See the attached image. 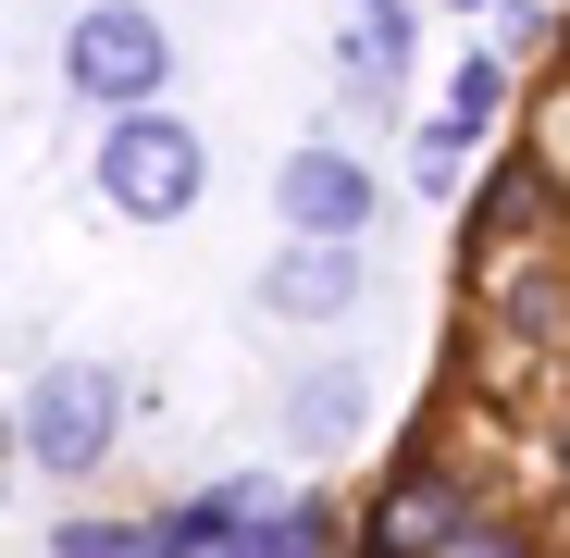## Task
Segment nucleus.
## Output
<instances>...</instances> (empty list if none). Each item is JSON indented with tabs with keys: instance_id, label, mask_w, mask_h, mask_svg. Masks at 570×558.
I'll return each instance as SVG.
<instances>
[{
	"instance_id": "1",
	"label": "nucleus",
	"mask_w": 570,
	"mask_h": 558,
	"mask_svg": "<svg viewBox=\"0 0 570 558\" xmlns=\"http://www.w3.org/2000/svg\"><path fill=\"white\" fill-rule=\"evenodd\" d=\"M161 75H174V38H161V13H137V0H87V13L62 26V87L100 100L112 125L161 112Z\"/></svg>"
},
{
	"instance_id": "2",
	"label": "nucleus",
	"mask_w": 570,
	"mask_h": 558,
	"mask_svg": "<svg viewBox=\"0 0 570 558\" xmlns=\"http://www.w3.org/2000/svg\"><path fill=\"white\" fill-rule=\"evenodd\" d=\"M199 125H174V112H125V125H100V199L125 212V224H174L186 199H199Z\"/></svg>"
},
{
	"instance_id": "3",
	"label": "nucleus",
	"mask_w": 570,
	"mask_h": 558,
	"mask_svg": "<svg viewBox=\"0 0 570 558\" xmlns=\"http://www.w3.org/2000/svg\"><path fill=\"white\" fill-rule=\"evenodd\" d=\"M112 434H125V372L50 360L38 385H26V459H38V472H100Z\"/></svg>"
},
{
	"instance_id": "4",
	"label": "nucleus",
	"mask_w": 570,
	"mask_h": 558,
	"mask_svg": "<svg viewBox=\"0 0 570 558\" xmlns=\"http://www.w3.org/2000/svg\"><path fill=\"white\" fill-rule=\"evenodd\" d=\"M273 212L298 224V236H323V248H360V224H372V174H360V149H285Z\"/></svg>"
},
{
	"instance_id": "5",
	"label": "nucleus",
	"mask_w": 570,
	"mask_h": 558,
	"mask_svg": "<svg viewBox=\"0 0 570 558\" xmlns=\"http://www.w3.org/2000/svg\"><path fill=\"white\" fill-rule=\"evenodd\" d=\"M347 298H360V248H323V236H298V248L261 273V311L273 323H335Z\"/></svg>"
},
{
	"instance_id": "6",
	"label": "nucleus",
	"mask_w": 570,
	"mask_h": 558,
	"mask_svg": "<svg viewBox=\"0 0 570 558\" xmlns=\"http://www.w3.org/2000/svg\"><path fill=\"white\" fill-rule=\"evenodd\" d=\"M446 546V472H410L385 509L360 521V558H434Z\"/></svg>"
},
{
	"instance_id": "7",
	"label": "nucleus",
	"mask_w": 570,
	"mask_h": 558,
	"mask_svg": "<svg viewBox=\"0 0 570 558\" xmlns=\"http://www.w3.org/2000/svg\"><path fill=\"white\" fill-rule=\"evenodd\" d=\"M347 422H360V372H311L298 410H285V434H298V447H335Z\"/></svg>"
},
{
	"instance_id": "8",
	"label": "nucleus",
	"mask_w": 570,
	"mask_h": 558,
	"mask_svg": "<svg viewBox=\"0 0 570 558\" xmlns=\"http://www.w3.org/2000/svg\"><path fill=\"white\" fill-rule=\"evenodd\" d=\"M50 546H62V558H161V546H149V521H62Z\"/></svg>"
},
{
	"instance_id": "9",
	"label": "nucleus",
	"mask_w": 570,
	"mask_h": 558,
	"mask_svg": "<svg viewBox=\"0 0 570 558\" xmlns=\"http://www.w3.org/2000/svg\"><path fill=\"white\" fill-rule=\"evenodd\" d=\"M484 112H497V62H459V87H446V125H459V137H484Z\"/></svg>"
},
{
	"instance_id": "10",
	"label": "nucleus",
	"mask_w": 570,
	"mask_h": 558,
	"mask_svg": "<svg viewBox=\"0 0 570 558\" xmlns=\"http://www.w3.org/2000/svg\"><path fill=\"white\" fill-rule=\"evenodd\" d=\"M434 558H533V546H521V533H509V521H471V533H446V546H434Z\"/></svg>"
},
{
	"instance_id": "11",
	"label": "nucleus",
	"mask_w": 570,
	"mask_h": 558,
	"mask_svg": "<svg viewBox=\"0 0 570 558\" xmlns=\"http://www.w3.org/2000/svg\"><path fill=\"white\" fill-rule=\"evenodd\" d=\"M459 149H471V137H459V125H422V161H410V174H422V186H434V199H446V174H459Z\"/></svg>"
},
{
	"instance_id": "12",
	"label": "nucleus",
	"mask_w": 570,
	"mask_h": 558,
	"mask_svg": "<svg viewBox=\"0 0 570 558\" xmlns=\"http://www.w3.org/2000/svg\"><path fill=\"white\" fill-rule=\"evenodd\" d=\"M224 558H311V533H298V521H285V533H236Z\"/></svg>"
}]
</instances>
